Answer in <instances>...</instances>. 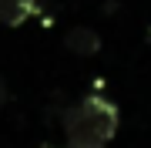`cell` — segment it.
<instances>
[{
	"label": "cell",
	"mask_w": 151,
	"mask_h": 148,
	"mask_svg": "<svg viewBox=\"0 0 151 148\" xmlns=\"http://www.w3.org/2000/svg\"><path fill=\"white\" fill-rule=\"evenodd\" d=\"M60 128L70 148H108L121 128V108L104 94H84L60 115Z\"/></svg>",
	"instance_id": "6da1fadb"
},
{
	"label": "cell",
	"mask_w": 151,
	"mask_h": 148,
	"mask_svg": "<svg viewBox=\"0 0 151 148\" xmlns=\"http://www.w3.org/2000/svg\"><path fill=\"white\" fill-rule=\"evenodd\" d=\"M64 47L70 51L74 57H94L97 51H101V34H97L94 27H70L67 37H64Z\"/></svg>",
	"instance_id": "7a4b0ae2"
},
{
	"label": "cell",
	"mask_w": 151,
	"mask_h": 148,
	"mask_svg": "<svg viewBox=\"0 0 151 148\" xmlns=\"http://www.w3.org/2000/svg\"><path fill=\"white\" fill-rule=\"evenodd\" d=\"M40 0H0V24L4 27H24L30 17H37Z\"/></svg>",
	"instance_id": "3957f363"
},
{
	"label": "cell",
	"mask_w": 151,
	"mask_h": 148,
	"mask_svg": "<svg viewBox=\"0 0 151 148\" xmlns=\"http://www.w3.org/2000/svg\"><path fill=\"white\" fill-rule=\"evenodd\" d=\"M4 98H7V88H4V77H0V108H4Z\"/></svg>",
	"instance_id": "277c9868"
},
{
	"label": "cell",
	"mask_w": 151,
	"mask_h": 148,
	"mask_svg": "<svg viewBox=\"0 0 151 148\" xmlns=\"http://www.w3.org/2000/svg\"><path fill=\"white\" fill-rule=\"evenodd\" d=\"M64 148H70V145H64Z\"/></svg>",
	"instance_id": "5b68a950"
}]
</instances>
